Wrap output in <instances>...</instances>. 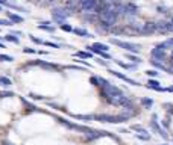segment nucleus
I'll use <instances>...</instances> for the list:
<instances>
[{
	"mask_svg": "<svg viewBox=\"0 0 173 145\" xmlns=\"http://www.w3.org/2000/svg\"><path fill=\"white\" fill-rule=\"evenodd\" d=\"M0 24H2V26H12V21H8V20H0Z\"/></svg>",
	"mask_w": 173,
	"mask_h": 145,
	"instance_id": "nucleus-25",
	"label": "nucleus"
},
{
	"mask_svg": "<svg viewBox=\"0 0 173 145\" xmlns=\"http://www.w3.org/2000/svg\"><path fill=\"white\" fill-rule=\"evenodd\" d=\"M46 46H49V47H53V49H59V46L58 44H55V43H44Z\"/></svg>",
	"mask_w": 173,
	"mask_h": 145,
	"instance_id": "nucleus-27",
	"label": "nucleus"
},
{
	"mask_svg": "<svg viewBox=\"0 0 173 145\" xmlns=\"http://www.w3.org/2000/svg\"><path fill=\"white\" fill-rule=\"evenodd\" d=\"M23 52H24V53H35L34 49H23Z\"/></svg>",
	"mask_w": 173,
	"mask_h": 145,
	"instance_id": "nucleus-30",
	"label": "nucleus"
},
{
	"mask_svg": "<svg viewBox=\"0 0 173 145\" xmlns=\"http://www.w3.org/2000/svg\"><path fill=\"white\" fill-rule=\"evenodd\" d=\"M96 121H102V122H113V124H119L128 119V116L122 115V116H111V115H97L94 116Z\"/></svg>",
	"mask_w": 173,
	"mask_h": 145,
	"instance_id": "nucleus-2",
	"label": "nucleus"
},
{
	"mask_svg": "<svg viewBox=\"0 0 173 145\" xmlns=\"http://www.w3.org/2000/svg\"><path fill=\"white\" fill-rule=\"evenodd\" d=\"M141 103H143V106H146L147 109H150V107H152V104H153V100H150V98H143V100H141Z\"/></svg>",
	"mask_w": 173,
	"mask_h": 145,
	"instance_id": "nucleus-15",
	"label": "nucleus"
},
{
	"mask_svg": "<svg viewBox=\"0 0 173 145\" xmlns=\"http://www.w3.org/2000/svg\"><path fill=\"white\" fill-rule=\"evenodd\" d=\"M111 43L113 44H116V46H119V47H122V49H125V50H128V52H132V53H138L140 52V46H137V44H131V43H125V41H120V39H111Z\"/></svg>",
	"mask_w": 173,
	"mask_h": 145,
	"instance_id": "nucleus-3",
	"label": "nucleus"
},
{
	"mask_svg": "<svg viewBox=\"0 0 173 145\" xmlns=\"http://www.w3.org/2000/svg\"><path fill=\"white\" fill-rule=\"evenodd\" d=\"M150 124H152V127H153L158 133H159V136H162L164 139H167V137H168V136H167V133H165V131H164L159 125H158V122H156V115H153V119L150 121Z\"/></svg>",
	"mask_w": 173,
	"mask_h": 145,
	"instance_id": "nucleus-9",
	"label": "nucleus"
},
{
	"mask_svg": "<svg viewBox=\"0 0 173 145\" xmlns=\"http://www.w3.org/2000/svg\"><path fill=\"white\" fill-rule=\"evenodd\" d=\"M79 58H91V53H86V52H77Z\"/></svg>",
	"mask_w": 173,
	"mask_h": 145,
	"instance_id": "nucleus-21",
	"label": "nucleus"
},
{
	"mask_svg": "<svg viewBox=\"0 0 173 145\" xmlns=\"http://www.w3.org/2000/svg\"><path fill=\"white\" fill-rule=\"evenodd\" d=\"M61 29H62L64 32H73V27H71V26H68V24H65V23H64V24H61Z\"/></svg>",
	"mask_w": 173,
	"mask_h": 145,
	"instance_id": "nucleus-19",
	"label": "nucleus"
},
{
	"mask_svg": "<svg viewBox=\"0 0 173 145\" xmlns=\"http://www.w3.org/2000/svg\"><path fill=\"white\" fill-rule=\"evenodd\" d=\"M8 15H9V20H11V21H14V23H21V21H23V18H21V17H18V15H15L14 12H9Z\"/></svg>",
	"mask_w": 173,
	"mask_h": 145,
	"instance_id": "nucleus-13",
	"label": "nucleus"
},
{
	"mask_svg": "<svg viewBox=\"0 0 173 145\" xmlns=\"http://www.w3.org/2000/svg\"><path fill=\"white\" fill-rule=\"evenodd\" d=\"M80 2V8L86 12H93L97 8V0H79Z\"/></svg>",
	"mask_w": 173,
	"mask_h": 145,
	"instance_id": "nucleus-5",
	"label": "nucleus"
},
{
	"mask_svg": "<svg viewBox=\"0 0 173 145\" xmlns=\"http://www.w3.org/2000/svg\"><path fill=\"white\" fill-rule=\"evenodd\" d=\"M137 30L141 33H153V32H156V24L155 23H146L141 27H138Z\"/></svg>",
	"mask_w": 173,
	"mask_h": 145,
	"instance_id": "nucleus-7",
	"label": "nucleus"
},
{
	"mask_svg": "<svg viewBox=\"0 0 173 145\" xmlns=\"http://www.w3.org/2000/svg\"><path fill=\"white\" fill-rule=\"evenodd\" d=\"M73 32H74L76 35H79V36H85V38H88V36H90V33H88V32H86L85 29H80V27L73 29Z\"/></svg>",
	"mask_w": 173,
	"mask_h": 145,
	"instance_id": "nucleus-12",
	"label": "nucleus"
},
{
	"mask_svg": "<svg viewBox=\"0 0 173 145\" xmlns=\"http://www.w3.org/2000/svg\"><path fill=\"white\" fill-rule=\"evenodd\" d=\"M90 50H93V52H96V50H99V52H108V46H105V44H100V43H94L91 47H88Z\"/></svg>",
	"mask_w": 173,
	"mask_h": 145,
	"instance_id": "nucleus-10",
	"label": "nucleus"
},
{
	"mask_svg": "<svg viewBox=\"0 0 173 145\" xmlns=\"http://www.w3.org/2000/svg\"><path fill=\"white\" fill-rule=\"evenodd\" d=\"M135 136H137L138 139H143V140H149V139H150V136H149L147 133H144V134H135Z\"/></svg>",
	"mask_w": 173,
	"mask_h": 145,
	"instance_id": "nucleus-23",
	"label": "nucleus"
},
{
	"mask_svg": "<svg viewBox=\"0 0 173 145\" xmlns=\"http://www.w3.org/2000/svg\"><path fill=\"white\" fill-rule=\"evenodd\" d=\"M171 61H173V49H171Z\"/></svg>",
	"mask_w": 173,
	"mask_h": 145,
	"instance_id": "nucleus-35",
	"label": "nucleus"
},
{
	"mask_svg": "<svg viewBox=\"0 0 173 145\" xmlns=\"http://www.w3.org/2000/svg\"><path fill=\"white\" fill-rule=\"evenodd\" d=\"M147 88L155 89V91H165V89H162V88L159 86V83H158L156 80H149V82H147Z\"/></svg>",
	"mask_w": 173,
	"mask_h": 145,
	"instance_id": "nucleus-11",
	"label": "nucleus"
},
{
	"mask_svg": "<svg viewBox=\"0 0 173 145\" xmlns=\"http://www.w3.org/2000/svg\"><path fill=\"white\" fill-rule=\"evenodd\" d=\"M31 39H32L34 43H37V44H41V43H43L41 39H38V38H35V36H32V35H31Z\"/></svg>",
	"mask_w": 173,
	"mask_h": 145,
	"instance_id": "nucleus-29",
	"label": "nucleus"
},
{
	"mask_svg": "<svg viewBox=\"0 0 173 145\" xmlns=\"http://www.w3.org/2000/svg\"><path fill=\"white\" fill-rule=\"evenodd\" d=\"M128 58H129L131 61H134V62H138V64L141 62V61H140V58H135V56H132V55H128Z\"/></svg>",
	"mask_w": 173,
	"mask_h": 145,
	"instance_id": "nucleus-26",
	"label": "nucleus"
},
{
	"mask_svg": "<svg viewBox=\"0 0 173 145\" xmlns=\"http://www.w3.org/2000/svg\"><path fill=\"white\" fill-rule=\"evenodd\" d=\"M111 74H114L116 77H119V79H122V80H125V82H128V83H131V85H140L138 82H135V80H132V79H129L128 76H125V74H122V73H119V71H109Z\"/></svg>",
	"mask_w": 173,
	"mask_h": 145,
	"instance_id": "nucleus-8",
	"label": "nucleus"
},
{
	"mask_svg": "<svg viewBox=\"0 0 173 145\" xmlns=\"http://www.w3.org/2000/svg\"><path fill=\"white\" fill-rule=\"evenodd\" d=\"M165 91H168V92H173V88H168V89H165Z\"/></svg>",
	"mask_w": 173,
	"mask_h": 145,
	"instance_id": "nucleus-33",
	"label": "nucleus"
},
{
	"mask_svg": "<svg viewBox=\"0 0 173 145\" xmlns=\"http://www.w3.org/2000/svg\"><path fill=\"white\" fill-rule=\"evenodd\" d=\"M3 145H12V143H9V142H3Z\"/></svg>",
	"mask_w": 173,
	"mask_h": 145,
	"instance_id": "nucleus-34",
	"label": "nucleus"
},
{
	"mask_svg": "<svg viewBox=\"0 0 173 145\" xmlns=\"http://www.w3.org/2000/svg\"><path fill=\"white\" fill-rule=\"evenodd\" d=\"M146 74H147V76H152V77H156V76H158V73H156L155 70H149V71H146Z\"/></svg>",
	"mask_w": 173,
	"mask_h": 145,
	"instance_id": "nucleus-24",
	"label": "nucleus"
},
{
	"mask_svg": "<svg viewBox=\"0 0 173 145\" xmlns=\"http://www.w3.org/2000/svg\"><path fill=\"white\" fill-rule=\"evenodd\" d=\"M152 56H153V59H156V61H164L165 59V49L159 44V46H156L153 50H152Z\"/></svg>",
	"mask_w": 173,
	"mask_h": 145,
	"instance_id": "nucleus-6",
	"label": "nucleus"
},
{
	"mask_svg": "<svg viewBox=\"0 0 173 145\" xmlns=\"http://www.w3.org/2000/svg\"><path fill=\"white\" fill-rule=\"evenodd\" d=\"M161 46H162V47H164L165 50H167V49H173V38L167 39V41H165V43H162Z\"/></svg>",
	"mask_w": 173,
	"mask_h": 145,
	"instance_id": "nucleus-16",
	"label": "nucleus"
},
{
	"mask_svg": "<svg viewBox=\"0 0 173 145\" xmlns=\"http://www.w3.org/2000/svg\"><path fill=\"white\" fill-rule=\"evenodd\" d=\"M0 5H8V2L6 0H0Z\"/></svg>",
	"mask_w": 173,
	"mask_h": 145,
	"instance_id": "nucleus-32",
	"label": "nucleus"
},
{
	"mask_svg": "<svg viewBox=\"0 0 173 145\" xmlns=\"http://www.w3.org/2000/svg\"><path fill=\"white\" fill-rule=\"evenodd\" d=\"M99 64H100V65H108V64H106L105 61H102V59H99Z\"/></svg>",
	"mask_w": 173,
	"mask_h": 145,
	"instance_id": "nucleus-31",
	"label": "nucleus"
},
{
	"mask_svg": "<svg viewBox=\"0 0 173 145\" xmlns=\"http://www.w3.org/2000/svg\"><path fill=\"white\" fill-rule=\"evenodd\" d=\"M0 83H2L3 86H9V85H12L11 80H9L8 77H3V76H0Z\"/></svg>",
	"mask_w": 173,
	"mask_h": 145,
	"instance_id": "nucleus-17",
	"label": "nucleus"
},
{
	"mask_svg": "<svg viewBox=\"0 0 173 145\" xmlns=\"http://www.w3.org/2000/svg\"><path fill=\"white\" fill-rule=\"evenodd\" d=\"M132 130H135V131H140V133H147L143 127H140V125H132Z\"/></svg>",
	"mask_w": 173,
	"mask_h": 145,
	"instance_id": "nucleus-22",
	"label": "nucleus"
},
{
	"mask_svg": "<svg viewBox=\"0 0 173 145\" xmlns=\"http://www.w3.org/2000/svg\"><path fill=\"white\" fill-rule=\"evenodd\" d=\"M97 11H99V18H100L102 24H105L106 27H111V26L116 24L117 17H119V12H117L116 6L105 5V6H100Z\"/></svg>",
	"mask_w": 173,
	"mask_h": 145,
	"instance_id": "nucleus-1",
	"label": "nucleus"
},
{
	"mask_svg": "<svg viewBox=\"0 0 173 145\" xmlns=\"http://www.w3.org/2000/svg\"><path fill=\"white\" fill-rule=\"evenodd\" d=\"M5 39H6V41H9V43H14V44H18V38H15V36H12L11 33H9V35H6V36H5Z\"/></svg>",
	"mask_w": 173,
	"mask_h": 145,
	"instance_id": "nucleus-18",
	"label": "nucleus"
},
{
	"mask_svg": "<svg viewBox=\"0 0 173 145\" xmlns=\"http://www.w3.org/2000/svg\"><path fill=\"white\" fill-rule=\"evenodd\" d=\"M12 92H0V97H12Z\"/></svg>",
	"mask_w": 173,
	"mask_h": 145,
	"instance_id": "nucleus-28",
	"label": "nucleus"
},
{
	"mask_svg": "<svg viewBox=\"0 0 173 145\" xmlns=\"http://www.w3.org/2000/svg\"><path fill=\"white\" fill-rule=\"evenodd\" d=\"M0 61H3V62H11L12 58H11V56H6V55H0Z\"/></svg>",
	"mask_w": 173,
	"mask_h": 145,
	"instance_id": "nucleus-20",
	"label": "nucleus"
},
{
	"mask_svg": "<svg viewBox=\"0 0 173 145\" xmlns=\"http://www.w3.org/2000/svg\"><path fill=\"white\" fill-rule=\"evenodd\" d=\"M52 15H53V20H55V21H58L59 24H64V21L67 20V17L70 15V12H68L67 9H59V8H55V9H53V12H52Z\"/></svg>",
	"mask_w": 173,
	"mask_h": 145,
	"instance_id": "nucleus-4",
	"label": "nucleus"
},
{
	"mask_svg": "<svg viewBox=\"0 0 173 145\" xmlns=\"http://www.w3.org/2000/svg\"><path fill=\"white\" fill-rule=\"evenodd\" d=\"M47 24H49V23H41L38 27H40V29H43V30H49V32H53V30H55V27H53V26H47Z\"/></svg>",
	"mask_w": 173,
	"mask_h": 145,
	"instance_id": "nucleus-14",
	"label": "nucleus"
},
{
	"mask_svg": "<svg viewBox=\"0 0 173 145\" xmlns=\"http://www.w3.org/2000/svg\"><path fill=\"white\" fill-rule=\"evenodd\" d=\"M0 11H2V6H0Z\"/></svg>",
	"mask_w": 173,
	"mask_h": 145,
	"instance_id": "nucleus-36",
	"label": "nucleus"
}]
</instances>
